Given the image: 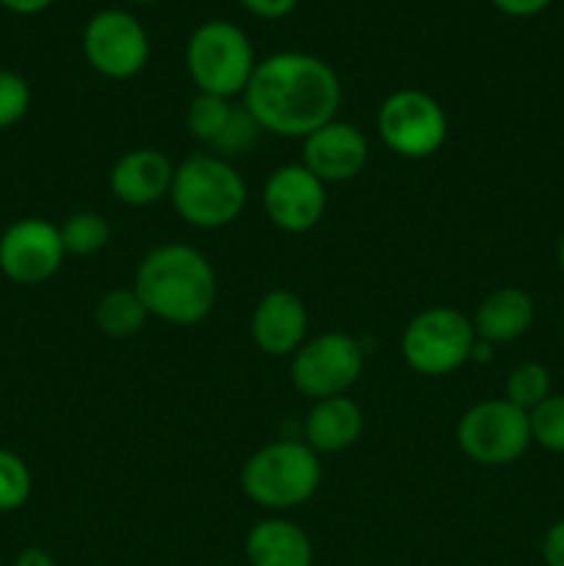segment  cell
Listing matches in <instances>:
<instances>
[{"label": "cell", "instance_id": "cell-1", "mask_svg": "<svg viewBox=\"0 0 564 566\" xmlns=\"http://www.w3.org/2000/svg\"><path fill=\"white\" fill-rule=\"evenodd\" d=\"M341 99V77L324 59L282 50L258 61L243 92V108L254 116L260 130L304 142L335 119Z\"/></svg>", "mask_w": 564, "mask_h": 566}, {"label": "cell", "instance_id": "cell-2", "mask_svg": "<svg viewBox=\"0 0 564 566\" xmlns=\"http://www.w3.org/2000/svg\"><path fill=\"white\" fill-rule=\"evenodd\" d=\"M133 291L144 302L149 318L171 326H197L213 313L219 280L199 249L188 243H160L138 263Z\"/></svg>", "mask_w": 564, "mask_h": 566}, {"label": "cell", "instance_id": "cell-3", "mask_svg": "<svg viewBox=\"0 0 564 566\" xmlns=\"http://www.w3.org/2000/svg\"><path fill=\"white\" fill-rule=\"evenodd\" d=\"M171 208L197 230H221L238 221L247 208V182L232 160L210 153H194L175 166Z\"/></svg>", "mask_w": 564, "mask_h": 566}, {"label": "cell", "instance_id": "cell-4", "mask_svg": "<svg viewBox=\"0 0 564 566\" xmlns=\"http://www.w3.org/2000/svg\"><path fill=\"white\" fill-rule=\"evenodd\" d=\"M321 475V459L307 442L276 440L243 462L241 490L265 512H291L318 492Z\"/></svg>", "mask_w": 564, "mask_h": 566}, {"label": "cell", "instance_id": "cell-5", "mask_svg": "<svg viewBox=\"0 0 564 566\" xmlns=\"http://www.w3.org/2000/svg\"><path fill=\"white\" fill-rule=\"evenodd\" d=\"M258 59L252 39L230 20H208L186 42V72L202 94L232 99L249 86Z\"/></svg>", "mask_w": 564, "mask_h": 566}, {"label": "cell", "instance_id": "cell-6", "mask_svg": "<svg viewBox=\"0 0 564 566\" xmlns=\"http://www.w3.org/2000/svg\"><path fill=\"white\" fill-rule=\"evenodd\" d=\"M473 321L453 307H426L404 326L401 357L415 374L448 376L476 352Z\"/></svg>", "mask_w": 564, "mask_h": 566}, {"label": "cell", "instance_id": "cell-7", "mask_svg": "<svg viewBox=\"0 0 564 566\" xmlns=\"http://www.w3.org/2000/svg\"><path fill=\"white\" fill-rule=\"evenodd\" d=\"M457 446L470 462L481 468L514 464L534 446L529 412L509 403L506 398L473 403L457 423Z\"/></svg>", "mask_w": 564, "mask_h": 566}, {"label": "cell", "instance_id": "cell-8", "mask_svg": "<svg viewBox=\"0 0 564 566\" xmlns=\"http://www.w3.org/2000/svg\"><path fill=\"white\" fill-rule=\"evenodd\" d=\"M382 144L398 158H431L448 138V116L431 94L420 88H398L387 94L376 114Z\"/></svg>", "mask_w": 564, "mask_h": 566}, {"label": "cell", "instance_id": "cell-9", "mask_svg": "<svg viewBox=\"0 0 564 566\" xmlns=\"http://www.w3.org/2000/svg\"><path fill=\"white\" fill-rule=\"evenodd\" d=\"M365 368V352L359 340L346 332H326L310 337L291 357V381L296 392L310 401L346 396Z\"/></svg>", "mask_w": 564, "mask_h": 566}, {"label": "cell", "instance_id": "cell-10", "mask_svg": "<svg viewBox=\"0 0 564 566\" xmlns=\"http://www.w3.org/2000/svg\"><path fill=\"white\" fill-rule=\"evenodd\" d=\"M83 55L97 75L130 81L149 61V33L130 11L103 9L83 28Z\"/></svg>", "mask_w": 564, "mask_h": 566}, {"label": "cell", "instance_id": "cell-11", "mask_svg": "<svg viewBox=\"0 0 564 566\" xmlns=\"http://www.w3.org/2000/svg\"><path fill=\"white\" fill-rule=\"evenodd\" d=\"M64 258L59 227L48 219L28 216L0 235V271L14 285H42L53 280Z\"/></svg>", "mask_w": 564, "mask_h": 566}, {"label": "cell", "instance_id": "cell-12", "mask_svg": "<svg viewBox=\"0 0 564 566\" xmlns=\"http://www.w3.org/2000/svg\"><path fill=\"white\" fill-rule=\"evenodd\" d=\"M263 210L276 230L302 235L326 213V186L302 164L276 166L263 186Z\"/></svg>", "mask_w": 564, "mask_h": 566}, {"label": "cell", "instance_id": "cell-13", "mask_svg": "<svg viewBox=\"0 0 564 566\" xmlns=\"http://www.w3.org/2000/svg\"><path fill=\"white\" fill-rule=\"evenodd\" d=\"M370 147L365 133L352 122L332 119L304 138L302 166H307L324 186L348 182L365 169Z\"/></svg>", "mask_w": 564, "mask_h": 566}, {"label": "cell", "instance_id": "cell-14", "mask_svg": "<svg viewBox=\"0 0 564 566\" xmlns=\"http://www.w3.org/2000/svg\"><path fill=\"white\" fill-rule=\"evenodd\" d=\"M307 326L310 318L302 296L276 287L254 304L249 335L254 346L269 357H293L307 340Z\"/></svg>", "mask_w": 564, "mask_h": 566}, {"label": "cell", "instance_id": "cell-15", "mask_svg": "<svg viewBox=\"0 0 564 566\" xmlns=\"http://www.w3.org/2000/svg\"><path fill=\"white\" fill-rule=\"evenodd\" d=\"M175 180V164L155 147L127 149L111 166V193L127 208H149L169 197Z\"/></svg>", "mask_w": 564, "mask_h": 566}, {"label": "cell", "instance_id": "cell-16", "mask_svg": "<svg viewBox=\"0 0 564 566\" xmlns=\"http://www.w3.org/2000/svg\"><path fill=\"white\" fill-rule=\"evenodd\" d=\"M249 566H313V542L293 520L265 517L243 539Z\"/></svg>", "mask_w": 564, "mask_h": 566}, {"label": "cell", "instance_id": "cell-17", "mask_svg": "<svg viewBox=\"0 0 564 566\" xmlns=\"http://www.w3.org/2000/svg\"><path fill=\"white\" fill-rule=\"evenodd\" d=\"M534 298L525 293L523 287H498L492 291L484 302L476 307L473 313V332L481 343L487 346H498V343L520 340L525 332L534 324Z\"/></svg>", "mask_w": 564, "mask_h": 566}, {"label": "cell", "instance_id": "cell-18", "mask_svg": "<svg viewBox=\"0 0 564 566\" xmlns=\"http://www.w3.org/2000/svg\"><path fill=\"white\" fill-rule=\"evenodd\" d=\"M363 409L348 396L313 401L304 418V442L315 453H343L363 437Z\"/></svg>", "mask_w": 564, "mask_h": 566}, {"label": "cell", "instance_id": "cell-19", "mask_svg": "<svg viewBox=\"0 0 564 566\" xmlns=\"http://www.w3.org/2000/svg\"><path fill=\"white\" fill-rule=\"evenodd\" d=\"M149 313L133 287H114L94 307V324L111 340H130L147 326Z\"/></svg>", "mask_w": 564, "mask_h": 566}, {"label": "cell", "instance_id": "cell-20", "mask_svg": "<svg viewBox=\"0 0 564 566\" xmlns=\"http://www.w3.org/2000/svg\"><path fill=\"white\" fill-rule=\"evenodd\" d=\"M232 111H236L232 99L213 97V94L199 92L186 108L188 136H191L197 144H202L205 149H210L216 142H219L221 133H224Z\"/></svg>", "mask_w": 564, "mask_h": 566}, {"label": "cell", "instance_id": "cell-21", "mask_svg": "<svg viewBox=\"0 0 564 566\" xmlns=\"http://www.w3.org/2000/svg\"><path fill=\"white\" fill-rule=\"evenodd\" d=\"M59 232L64 252L75 254V258H92V254L103 252L111 241V224L94 210H77V213L66 216Z\"/></svg>", "mask_w": 564, "mask_h": 566}, {"label": "cell", "instance_id": "cell-22", "mask_svg": "<svg viewBox=\"0 0 564 566\" xmlns=\"http://www.w3.org/2000/svg\"><path fill=\"white\" fill-rule=\"evenodd\" d=\"M551 370L542 363H520L509 370L506 376V401L520 407L523 412H531L551 396Z\"/></svg>", "mask_w": 564, "mask_h": 566}, {"label": "cell", "instance_id": "cell-23", "mask_svg": "<svg viewBox=\"0 0 564 566\" xmlns=\"http://www.w3.org/2000/svg\"><path fill=\"white\" fill-rule=\"evenodd\" d=\"M33 490L31 470L20 453L0 448V514L20 512Z\"/></svg>", "mask_w": 564, "mask_h": 566}, {"label": "cell", "instance_id": "cell-24", "mask_svg": "<svg viewBox=\"0 0 564 566\" xmlns=\"http://www.w3.org/2000/svg\"><path fill=\"white\" fill-rule=\"evenodd\" d=\"M531 442L551 453H564V396L551 392L529 412Z\"/></svg>", "mask_w": 564, "mask_h": 566}, {"label": "cell", "instance_id": "cell-25", "mask_svg": "<svg viewBox=\"0 0 564 566\" xmlns=\"http://www.w3.org/2000/svg\"><path fill=\"white\" fill-rule=\"evenodd\" d=\"M260 133L263 130H260V125L254 122V116L249 114L241 103V105H236V111H232L230 122H227V127H224V133L219 136V142H216L210 149H205V153L219 155V158H224V160H236L254 147V142H258Z\"/></svg>", "mask_w": 564, "mask_h": 566}, {"label": "cell", "instance_id": "cell-26", "mask_svg": "<svg viewBox=\"0 0 564 566\" xmlns=\"http://www.w3.org/2000/svg\"><path fill=\"white\" fill-rule=\"evenodd\" d=\"M31 108V86L14 70H0V130L17 125Z\"/></svg>", "mask_w": 564, "mask_h": 566}, {"label": "cell", "instance_id": "cell-27", "mask_svg": "<svg viewBox=\"0 0 564 566\" xmlns=\"http://www.w3.org/2000/svg\"><path fill=\"white\" fill-rule=\"evenodd\" d=\"M238 3L260 20H282L296 11L299 0H238Z\"/></svg>", "mask_w": 564, "mask_h": 566}, {"label": "cell", "instance_id": "cell-28", "mask_svg": "<svg viewBox=\"0 0 564 566\" xmlns=\"http://www.w3.org/2000/svg\"><path fill=\"white\" fill-rule=\"evenodd\" d=\"M542 562L545 566H564V520L553 523L542 536Z\"/></svg>", "mask_w": 564, "mask_h": 566}, {"label": "cell", "instance_id": "cell-29", "mask_svg": "<svg viewBox=\"0 0 564 566\" xmlns=\"http://www.w3.org/2000/svg\"><path fill=\"white\" fill-rule=\"evenodd\" d=\"M501 14L506 17H536L553 3V0H490Z\"/></svg>", "mask_w": 564, "mask_h": 566}, {"label": "cell", "instance_id": "cell-30", "mask_svg": "<svg viewBox=\"0 0 564 566\" xmlns=\"http://www.w3.org/2000/svg\"><path fill=\"white\" fill-rule=\"evenodd\" d=\"M55 0H0L6 11L11 14H22V17H31V14H42L44 9H50Z\"/></svg>", "mask_w": 564, "mask_h": 566}, {"label": "cell", "instance_id": "cell-31", "mask_svg": "<svg viewBox=\"0 0 564 566\" xmlns=\"http://www.w3.org/2000/svg\"><path fill=\"white\" fill-rule=\"evenodd\" d=\"M14 566H55V562L48 551H42V547H25V551L14 558Z\"/></svg>", "mask_w": 564, "mask_h": 566}, {"label": "cell", "instance_id": "cell-32", "mask_svg": "<svg viewBox=\"0 0 564 566\" xmlns=\"http://www.w3.org/2000/svg\"><path fill=\"white\" fill-rule=\"evenodd\" d=\"M556 263H558V271H562V276H564V235L558 238V247H556Z\"/></svg>", "mask_w": 564, "mask_h": 566}, {"label": "cell", "instance_id": "cell-33", "mask_svg": "<svg viewBox=\"0 0 564 566\" xmlns=\"http://www.w3.org/2000/svg\"><path fill=\"white\" fill-rule=\"evenodd\" d=\"M127 3H138V6H147V3H160V0H127Z\"/></svg>", "mask_w": 564, "mask_h": 566}, {"label": "cell", "instance_id": "cell-34", "mask_svg": "<svg viewBox=\"0 0 564 566\" xmlns=\"http://www.w3.org/2000/svg\"><path fill=\"white\" fill-rule=\"evenodd\" d=\"M562 332H564V315H562Z\"/></svg>", "mask_w": 564, "mask_h": 566}]
</instances>
